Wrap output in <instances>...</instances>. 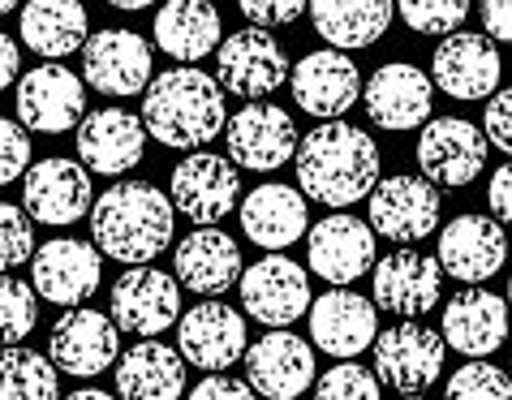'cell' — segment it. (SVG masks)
<instances>
[{
	"label": "cell",
	"mask_w": 512,
	"mask_h": 400,
	"mask_svg": "<svg viewBox=\"0 0 512 400\" xmlns=\"http://www.w3.org/2000/svg\"><path fill=\"white\" fill-rule=\"evenodd\" d=\"M482 26L491 39L512 44V0H482Z\"/></svg>",
	"instance_id": "obj_45"
},
{
	"label": "cell",
	"mask_w": 512,
	"mask_h": 400,
	"mask_svg": "<svg viewBox=\"0 0 512 400\" xmlns=\"http://www.w3.org/2000/svg\"><path fill=\"white\" fill-rule=\"evenodd\" d=\"M112 323L134 336L168 332L181 319V284L160 267H130L112 284Z\"/></svg>",
	"instance_id": "obj_9"
},
{
	"label": "cell",
	"mask_w": 512,
	"mask_h": 400,
	"mask_svg": "<svg viewBox=\"0 0 512 400\" xmlns=\"http://www.w3.org/2000/svg\"><path fill=\"white\" fill-rule=\"evenodd\" d=\"M121 400H181L186 396V357L160 340H138L117 362Z\"/></svg>",
	"instance_id": "obj_30"
},
{
	"label": "cell",
	"mask_w": 512,
	"mask_h": 400,
	"mask_svg": "<svg viewBox=\"0 0 512 400\" xmlns=\"http://www.w3.org/2000/svg\"><path fill=\"white\" fill-rule=\"evenodd\" d=\"M315 400H379V379L358 362H336L315 383Z\"/></svg>",
	"instance_id": "obj_38"
},
{
	"label": "cell",
	"mask_w": 512,
	"mask_h": 400,
	"mask_svg": "<svg viewBox=\"0 0 512 400\" xmlns=\"http://www.w3.org/2000/svg\"><path fill=\"white\" fill-rule=\"evenodd\" d=\"M82 78L99 95H138L151 87V44L134 31H99L82 48Z\"/></svg>",
	"instance_id": "obj_19"
},
{
	"label": "cell",
	"mask_w": 512,
	"mask_h": 400,
	"mask_svg": "<svg viewBox=\"0 0 512 400\" xmlns=\"http://www.w3.org/2000/svg\"><path fill=\"white\" fill-rule=\"evenodd\" d=\"M375 332H379L375 302H366L353 289H332L315 297V306H310V340H315V349L332 353L336 362L340 357L353 362L362 349H371Z\"/></svg>",
	"instance_id": "obj_24"
},
{
	"label": "cell",
	"mask_w": 512,
	"mask_h": 400,
	"mask_svg": "<svg viewBox=\"0 0 512 400\" xmlns=\"http://www.w3.org/2000/svg\"><path fill=\"white\" fill-rule=\"evenodd\" d=\"M35 297L39 293L26 280L0 276V349L22 345V340L35 332V323H39V302Z\"/></svg>",
	"instance_id": "obj_35"
},
{
	"label": "cell",
	"mask_w": 512,
	"mask_h": 400,
	"mask_svg": "<svg viewBox=\"0 0 512 400\" xmlns=\"http://www.w3.org/2000/svg\"><path fill=\"white\" fill-rule=\"evenodd\" d=\"M487 134L478 130L474 121L461 117H435L422 125L418 138V168L431 185H448V190H461V185L474 181L482 168H487Z\"/></svg>",
	"instance_id": "obj_6"
},
{
	"label": "cell",
	"mask_w": 512,
	"mask_h": 400,
	"mask_svg": "<svg viewBox=\"0 0 512 400\" xmlns=\"http://www.w3.org/2000/svg\"><path fill=\"white\" fill-rule=\"evenodd\" d=\"M18 65H22V56H18V44L0 31V91L13 87L18 82Z\"/></svg>",
	"instance_id": "obj_46"
},
{
	"label": "cell",
	"mask_w": 512,
	"mask_h": 400,
	"mask_svg": "<svg viewBox=\"0 0 512 400\" xmlns=\"http://www.w3.org/2000/svg\"><path fill=\"white\" fill-rule=\"evenodd\" d=\"M482 134H487L491 147H500L504 155H512V87L500 91L487 104V117H482Z\"/></svg>",
	"instance_id": "obj_42"
},
{
	"label": "cell",
	"mask_w": 512,
	"mask_h": 400,
	"mask_svg": "<svg viewBox=\"0 0 512 400\" xmlns=\"http://www.w3.org/2000/svg\"><path fill=\"white\" fill-rule=\"evenodd\" d=\"M306 5L310 0H237V9L246 13V22H254V26H289V22H297L306 13Z\"/></svg>",
	"instance_id": "obj_41"
},
{
	"label": "cell",
	"mask_w": 512,
	"mask_h": 400,
	"mask_svg": "<svg viewBox=\"0 0 512 400\" xmlns=\"http://www.w3.org/2000/svg\"><path fill=\"white\" fill-rule=\"evenodd\" d=\"M500 48L491 35H444V44L431 56V82L452 99H487L500 87Z\"/></svg>",
	"instance_id": "obj_16"
},
{
	"label": "cell",
	"mask_w": 512,
	"mask_h": 400,
	"mask_svg": "<svg viewBox=\"0 0 512 400\" xmlns=\"http://www.w3.org/2000/svg\"><path fill=\"white\" fill-rule=\"evenodd\" d=\"M401 400H426V396H401Z\"/></svg>",
	"instance_id": "obj_50"
},
{
	"label": "cell",
	"mask_w": 512,
	"mask_h": 400,
	"mask_svg": "<svg viewBox=\"0 0 512 400\" xmlns=\"http://www.w3.org/2000/svg\"><path fill=\"white\" fill-rule=\"evenodd\" d=\"M293 99L297 108H306L310 117H345V112L358 104L362 95V74L353 65V56L336 52V48H323V52H310L293 65Z\"/></svg>",
	"instance_id": "obj_21"
},
{
	"label": "cell",
	"mask_w": 512,
	"mask_h": 400,
	"mask_svg": "<svg viewBox=\"0 0 512 400\" xmlns=\"http://www.w3.org/2000/svg\"><path fill=\"white\" fill-rule=\"evenodd\" d=\"M31 280H35V293L44 297V302L74 310L82 297H91L99 289V250L91 241H78V237H56L48 246L35 250Z\"/></svg>",
	"instance_id": "obj_25"
},
{
	"label": "cell",
	"mask_w": 512,
	"mask_h": 400,
	"mask_svg": "<svg viewBox=\"0 0 512 400\" xmlns=\"http://www.w3.org/2000/svg\"><path fill=\"white\" fill-rule=\"evenodd\" d=\"M297 185L323 207H353L379 185V147L358 125H319L297 147Z\"/></svg>",
	"instance_id": "obj_1"
},
{
	"label": "cell",
	"mask_w": 512,
	"mask_h": 400,
	"mask_svg": "<svg viewBox=\"0 0 512 400\" xmlns=\"http://www.w3.org/2000/svg\"><path fill=\"white\" fill-rule=\"evenodd\" d=\"M177 345H181V357L198 370H220L237 366L246 357V319L224 306V302H198L190 314H181V327H177Z\"/></svg>",
	"instance_id": "obj_17"
},
{
	"label": "cell",
	"mask_w": 512,
	"mask_h": 400,
	"mask_svg": "<svg viewBox=\"0 0 512 400\" xmlns=\"http://www.w3.org/2000/svg\"><path fill=\"white\" fill-rule=\"evenodd\" d=\"M142 125L164 147H177V151L207 147L229 125L224 87L194 65L168 69V74L151 78V87L142 91Z\"/></svg>",
	"instance_id": "obj_3"
},
{
	"label": "cell",
	"mask_w": 512,
	"mask_h": 400,
	"mask_svg": "<svg viewBox=\"0 0 512 400\" xmlns=\"http://www.w3.org/2000/svg\"><path fill=\"white\" fill-rule=\"evenodd\" d=\"M168 194H173V207L181 211V216H190L198 228H211V224L224 220L237 207L241 177H237L233 160H220V155L194 151L190 160H181L173 168Z\"/></svg>",
	"instance_id": "obj_14"
},
{
	"label": "cell",
	"mask_w": 512,
	"mask_h": 400,
	"mask_svg": "<svg viewBox=\"0 0 512 400\" xmlns=\"http://www.w3.org/2000/svg\"><path fill=\"white\" fill-rule=\"evenodd\" d=\"M371 228L375 237L409 246L439 228V194L426 177H388L371 190Z\"/></svg>",
	"instance_id": "obj_13"
},
{
	"label": "cell",
	"mask_w": 512,
	"mask_h": 400,
	"mask_svg": "<svg viewBox=\"0 0 512 400\" xmlns=\"http://www.w3.org/2000/svg\"><path fill=\"white\" fill-rule=\"evenodd\" d=\"M508 259V237L495 216H457L439 233V267L461 284H482Z\"/></svg>",
	"instance_id": "obj_23"
},
{
	"label": "cell",
	"mask_w": 512,
	"mask_h": 400,
	"mask_svg": "<svg viewBox=\"0 0 512 400\" xmlns=\"http://www.w3.org/2000/svg\"><path fill=\"white\" fill-rule=\"evenodd\" d=\"M241 228L254 246H263L267 254L289 250L293 241L306 237V194H297L293 185H259L254 194H246L241 203Z\"/></svg>",
	"instance_id": "obj_29"
},
{
	"label": "cell",
	"mask_w": 512,
	"mask_h": 400,
	"mask_svg": "<svg viewBox=\"0 0 512 400\" xmlns=\"http://www.w3.org/2000/svg\"><path fill=\"white\" fill-rule=\"evenodd\" d=\"M177 284H186L198 297H220L241 280V250L220 228H194L173 254Z\"/></svg>",
	"instance_id": "obj_27"
},
{
	"label": "cell",
	"mask_w": 512,
	"mask_h": 400,
	"mask_svg": "<svg viewBox=\"0 0 512 400\" xmlns=\"http://www.w3.org/2000/svg\"><path fill=\"white\" fill-rule=\"evenodd\" d=\"M190 400H254V388L246 379H229V375H207Z\"/></svg>",
	"instance_id": "obj_43"
},
{
	"label": "cell",
	"mask_w": 512,
	"mask_h": 400,
	"mask_svg": "<svg viewBox=\"0 0 512 400\" xmlns=\"http://www.w3.org/2000/svg\"><path fill=\"white\" fill-rule=\"evenodd\" d=\"M22 173H31V134L26 125L0 117V185L18 181Z\"/></svg>",
	"instance_id": "obj_40"
},
{
	"label": "cell",
	"mask_w": 512,
	"mask_h": 400,
	"mask_svg": "<svg viewBox=\"0 0 512 400\" xmlns=\"http://www.w3.org/2000/svg\"><path fill=\"white\" fill-rule=\"evenodd\" d=\"M246 383L254 396L297 400L315 383V349L297 332H267L259 345L246 349Z\"/></svg>",
	"instance_id": "obj_18"
},
{
	"label": "cell",
	"mask_w": 512,
	"mask_h": 400,
	"mask_svg": "<svg viewBox=\"0 0 512 400\" xmlns=\"http://www.w3.org/2000/svg\"><path fill=\"white\" fill-rule=\"evenodd\" d=\"M224 142H229V160L250 173H276L302 147L293 117L276 104H246L224 125Z\"/></svg>",
	"instance_id": "obj_11"
},
{
	"label": "cell",
	"mask_w": 512,
	"mask_h": 400,
	"mask_svg": "<svg viewBox=\"0 0 512 400\" xmlns=\"http://www.w3.org/2000/svg\"><path fill=\"white\" fill-rule=\"evenodd\" d=\"M487 203L495 211V220L512 228V160L504 168H495V177L487 185Z\"/></svg>",
	"instance_id": "obj_44"
},
{
	"label": "cell",
	"mask_w": 512,
	"mask_h": 400,
	"mask_svg": "<svg viewBox=\"0 0 512 400\" xmlns=\"http://www.w3.org/2000/svg\"><path fill=\"white\" fill-rule=\"evenodd\" d=\"M147 151V125L125 108H99L78 125V160L99 177H121Z\"/></svg>",
	"instance_id": "obj_26"
},
{
	"label": "cell",
	"mask_w": 512,
	"mask_h": 400,
	"mask_svg": "<svg viewBox=\"0 0 512 400\" xmlns=\"http://www.w3.org/2000/svg\"><path fill=\"white\" fill-rule=\"evenodd\" d=\"M444 400H512V375H504L500 366L474 357V362L452 370Z\"/></svg>",
	"instance_id": "obj_36"
},
{
	"label": "cell",
	"mask_w": 512,
	"mask_h": 400,
	"mask_svg": "<svg viewBox=\"0 0 512 400\" xmlns=\"http://www.w3.org/2000/svg\"><path fill=\"white\" fill-rule=\"evenodd\" d=\"M9 9H18V0H0V18H5Z\"/></svg>",
	"instance_id": "obj_49"
},
{
	"label": "cell",
	"mask_w": 512,
	"mask_h": 400,
	"mask_svg": "<svg viewBox=\"0 0 512 400\" xmlns=\"http://www.w3.org/2000/svg\"><path fill=\"white\" fill-rule=\"evenodd\" d=\"M173 198L155 190L151 181H117L99 194L91 207V237L95 250L117 263H151L173 241Z\"/></svg>",
	"instance_id": "obj_2"
},
{
	"label": "cell",
	"mask_w": 512,
	"mask_h": 400,
	"mask_svg": "<svg viewBox=\"0 0 512 400\" xmlns=\"http://www.w3.org/2000/svg\"><path fill=\"white\" fill-rule=\"evenodd\" d=\"M112 9H147V5H155V0H108Z\"/></svg>",
	"instance_id": "obj_48"
},
{
	"label": "cell",
	"mask_w": 512,
	"mask_h": 400,
	"mask_svg": "<svg viewBox=\"0 0 512 400\" xmlns=\"http://www.w3.org/2000/svg\"><path fill=\"white\" fill-rule=\"evenodd\" d=\"M310 280L302 263L284 259V254H263L259 263H250L241 271V306L250 319H259L263 327H289L306 314L310 302Z\"/></svg>",
	"instance_id": "obj_8"
},
{
	"label": "cell",
	"mask_w": 512,
	"mask_h": 400,
	"mask_svg": "<svg viewBox=\"0 0 512 400\" xmlns=\"http://www.w3.org/2000/svg\"><path fill=\"white\" fill-rule=\"evenodd\" d=\"M65 400H117V396H108V392H99V388H82V392H69Z\"/></svg>",
	"instance_id": "obj_47"
},
{
	"label": "cell",
	"mask_w": 512,
	"mask_h": 400,
	"mask_svg": "<svg viewBox=\"0 0 512 400\" xmlns=\"http://www.w3.org/2000/svg\"><path fill=\"white\" fill-rule=\"evenodd\" d=\"M444 289V267L422 250H392L375 259V310L396 314V319H422L426 310L439 306Z\"/></svg>",
	"instance_id": "obj_10"
},
{
	"label": "cell",
	"mask_w": 512,
	"mask_h": 400,
	"mask_svg": "<svg viewBox=\"0 0 512 400\" xmlns=\"http://www.w3.org/2000/svg\"><path fill=\"white\" fill-rule=\"evenodd\" d=\"M18 121L35 134H65L87 121V91L82 78L65 65H35L26 78H18Z\"/></svg>",
	"instance_id": "obj_7"
},
{
	"label": "cell",
	"mask_w": 512,
	"mask_h": 400,
	"mask_svg": "<svg viewBox=\"0 0 512 400\" xmlns=\"http://www.w3.org/2000/svg\"><path fill=\"white\" fill-rule=\"evenodd\" d=\"M22 207L39 224H74L91 211V173L78 160H65V155L39 160L26 173Z\"/></svg>",
	"instance_id": "obj_20"
},
{
	"label": "cell",
	"mask_w": 512,
	"mask_h": 400,
	"mask_svg": "<svg viewBox=\"0 0 512 400\" xmlns=\"http://www.w3.org/2000/svg\"><path fill=\"white\" fill-rule=\"evenodd\" d=\"M87 9L82 0H31L22 9V44L35 56H74L87 48Z\"/></svg>",
	"instance_id": "obj_33"
},
{
	"label": "cell",
	"mask_w": 512,
	"mask_h": 400,
	"mask_svg": "<svg viewBox=\"0 0 512 400\" xmlns=\"http://www.w3.org/2000/svg\"><path fill=\"white\" fill-rule=\"evenodd\" d=\"M366 112L383 130H418L431 121V104H435V82L431 74H422L418 65L392 61L375 69V78L362 87Z\"/></svg>",
	"instance_id": "obj_22"
},
{
	"label": "cell",
	"mask_w": 512,
	"mask_h": 400,
	"mask_svg": "<svg viewBox=\"0 0 512 400\" xmlns=\"http://www.w3.org/2000/svg\"><path fill=\"white\" fill-rule=\"evenodd\" d=\"M508 302H512V280H508Z\"/></svg>",
	"instance_id": "obj_51"
},
{
	"label": "cell",
	"mask_w": 512,
	"mask_h": 400,
	"mask_svg": "<svg viewBox=\"0 0 512 400\" xmlns=\"http://www.w3.org/2000/svg\"><path fill=\"white\" fill-rule=\"evenodd\" d=\"M155 44L168 56H177L181 65L220 52V9L211 0H168L155 13Z\"/></svg>",
	"instance_id": "obj_31"
},
{
	"label": "cell",
	"mask_w": 512,
	"mask_h": 400,
	"mask_svg": "<svg viewBox=\"0 0 512 400\" xmlns=\"http://www.w3.org/2000/svg\"><path fill=\"white\" fill-rule=\"evenodd\" d=\"M35 250V233H31V216L22 207L0 203V276H9L13 267L31 263Z\"/></svg>",
	"instance_id": "obj_39"
},
{
	"label": "cell",
	"mask_w": 512,
	"mask_h": 400,
	"mask_svg": "<svg viewBox=\"0 0 512 400\" xmlns=\"http://www.w3.org/2000/svg\"><path fill=\"white\" fill-rule=\"evenodd\" d=\"M0 400H61L52 357L35 349H0Z\"/></svg>",
	"instance_id": "obj_34"
},
{
	"label": "cell",
	"mask_w": 512,
	"mask_h": 400,
	"mask_svg": "<svg viewBox=\"0 0 512 400\" xmlns=\"http://www.w3.org/2000/svg\"><path fill=\"white\" fill-rule=\"evenodd\" d=\"M306 259H310V271L323 276L332 289L362 280L375 263V228L362 224L358 216H349V211L327 216V220H319L315 228H310Z\"/></svg>",
	"instance_id": "obj_15"
},
{
	"label": "cell",
	"mask_w": 512,
	"mask_h": 400,
	"mask_svg": "<svg viewBox=\"0 0 512 400\" xmlns=\"http://www.w3.org/2000/svg\"><path fill=\"white\" fill-rule=\"evenodd\" d=\"M508 336V302L487 289H465L444 306V345L474 357H491Z\"/></svg>",
	"instance_id": "obj_28"
},
{
	"label": "cell",
	"mask_w": 512,
	"mask_h": 400,
	"mask_svg": "<svg viewBox=\"0 0 512 400\" xmlns=\"http://www.w3.org/2000/svg\"><path fill=\"white\" fill-rule=\"evenodd\" d=\"M396 0H310V22L336 52L371 48L388 35Z\"/></svg>",
	"instance_id": "obj_32"
},
{
	"label": "cell",
	"mask_w": 512,
	"mask_h": 400,
	"mask_svg": "<svg viewBox=\"0 0 512 400\" xmlns=\"http://www.w3.org/2000/svg\"><path fill=\"white\" fill-rule=\"evenodd\" d=\"M52 366L74 379H95L99 370L121 362V327L112 314H99L87 306L65 310V319L52 327Z\"/></svg>",
	"instance_id": "obj_12"
},
{
	"label": "cell",
	"mask_w": 512,
	"mask_h": 400,
	"mask_svg": "<svg viewBox=\"0 0 512 400\" xmlns=\"http://www.w3.org/2000/svg\"><path fill=\"white\" fill-rule=\"evenodd\" d=\"M289 74V56L263 26H246V31L229 35L216 52V82L250 104H263L272 91H280Z\"/></svg>",
	"instance_id": "obj_5"
},
{
	"label": "cell",
	"mask_w": 512,
	"mask_h": 400,
	"mask_svg": "<svg viewBox=\"0 0 512 400\" xmlns=\"http://www.w3.org/2000/svg\"><path fill=\"white\" fill-rule=\"evenodd\" d=\"M444 370V336L418 319H401L375 336V379L401 396H422Z\"/></svg>",
	"instance_id": "obj_4"
},
{
	"label": "cell",
	"mask_w": 512,
	"mask_h": 400,
	"mask_svg": "<svg viewBox=\"0 0 512 400\" xmlns=\"http://www.w3.org/2000/svg\"><path fill=\"white\" fill-rule=\"evenodd\" d=\"M409 31L418 35H457L469 18V0H396Z\"/></svg>",
	"instance_id": "obj_37"
}]
</instances>
